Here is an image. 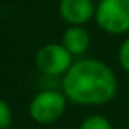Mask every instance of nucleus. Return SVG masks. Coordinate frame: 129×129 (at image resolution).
<instances>
[{"instance_id": "obj_4", "label": "nucleus", "mask_w": 129, "mask_h": 129, "mask_svg": "<svg viewBox=\"0 0 129 129\" xmlns=\"http://www.w3.org/2000/svg\"><path fill=\"white\" fill-rule=\"evenodd\" d=\"M36 67L39 72L49 77L66 75L72 67V54L64 44H46L36 52Z\"/></svg>"}, {"instance_id": "obj_2", "label": "nucleus", "mask_w": 129, "mask_h": 129, "mask_svg": "<svg viewBox=\"0 0 129 129\" xmlns=\"http://www.w3.org/2000/svg\"><path fill=\"white\" fill-rule=\"evenodd\" d=\"M96 23L111 35L129 31V0H101L96 7Z\"/></svg>"}, {"instance_id": "obj_3", "label": "nucleus", "mask_w": 129, "mask_h": 129, "mask_svg": "<svg viewBox=\"0 0 129 129\" xmlns=\"http://www.w3.org/2000/svg\"><path fill=\"white\" fill-rule=\"evenodd\" d=\"M67 96L57 90H44L39 91L33 98L29 105V114L39 124H51L57 121L66 111Z\"/></svg>"}, {"instance_id": "obj_1", "label": "nucleus", "mask_w": 129, "mask_h": 129, "mask_svg": "<svg viewBox=\"0 0 129 129\" xmlns=\"http://www.w3.org/2000/svg\"><path fill=\"white\" fill-rule=\"evenodd\" d=\"M116 90V75L101 60L82 59L62 75V91L75 105H105L114 98Z\"/></svg>"}, {"instance_id": "obj_8", "label": "nucleus", "mask_w": 129, "mask_h": 129, "mask_svg": "<svg viewBox=\"0 0 129 129\" xmlns=\"http://www.w3.org/2000/svg\"><path fill=\"white\" fill-rule=\"evenodd\" d=\"M12 123H13L12 108L8 106L5 100L0 98V129H10Z\"/></svg>"}, {"instance_id": "obj_6", "label": "nucleus", "mask_w": 129, "mask_h": 129, "mask_svg": "<svg viewBox=\"0 0 129 129\" xmlns=\"http://www.w3.org/2000/svg\"><path fill=\"white\" fill-rule=\"evenodd\" d=\"M62 44L67 47L72 56H80L88 49L90 46V36L82 26L79 25H70V28H67L64 31L62 36Z\"/></svg>"}, {"instance_id": "obj_5", "label": "nucleus", "mask_w": 129, "mask_h": 129, "mask_svg": "<svg viewBox=\"0 0 129 129\" xmlns=\"http://www.w3.org/2000/svg\"><path fill=\"white\" fill-rule=\"evenodd\" d=\"M59 12L67 23L82 26L93 18L96 8L93 7L91 0H60Z\"/></svg>"}, {"instance_id": "obj_9", "label": "nucleus", "mask_w": 129, "mask_h": 129, "mask_svg": "<svg viewBox=\"0 0 129 129\" xmlns=\"http://www.w3.org/2000/svg\"><path fill=\"white\" fill-rule=\"evenodd\" d=\"M119 62L123 66V69L129 72V38L121 44V49H119Z\"/></svg>"}, {"instance_id": "obj_7", "label": "nucleus", "mask_w": 129, "mask_h": 129, "mask_svg": "<svg viewBox=\"0 0 129 129\" xmlns=\"http://www.w3.org/2000/svg\"><path fill=\"white\" fill-rule=\"evenodd\" d=\"M80 129H113L111 123L103 116H98V114H93V116H88L82 124H80Z\"/></svg>"}]
</instances>
